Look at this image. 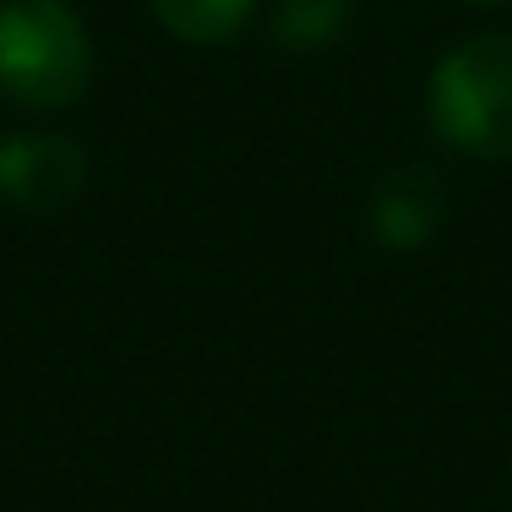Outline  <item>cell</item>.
Wrapping results in <instances>:
<instances>
[{"instance_id":"obj_6","label":"cell","mask_w":512,"mask_h":512,"mask_svg":"<svg viewBox=\"0 0 512 512\" xmlns=\"http://www.w3.org/2000/svg\"><path fill=\"white\" fill-rule=\"evenodd\" d=\"M355 17V0H278L273 33L284 50H322Z\"/></svg>"},{"instance_id":"obj_5","label":"cell","mask_w":512,"mask_h":512,"mask_svg":"<svg viewBox=\"0 0 512 512\" xmlns=\"http://www.w3.org/2000/svg\"><path fill=\"white\" fill-rule=\"evenodd\" d=\"M153 11L186 44H229L251 22L256 0H153Z\"/></svg>"},{"instance_id":"obj_7","label":"cell","mask_w":512,"mask_h":512,"mask_svg":"<svg viewBox=\"0 0 512 512\" xmlns=\"http://www.w3.org/2000/svg\"><path fill=\"white\" fill-rule=\"evenodd\" d=\"M474 6H496V0H474Z\"/></svg>"},{"instance_id":"obj_1","label":"cell","mask_w":512,"mask_h":512,"mask_svg":"<svg viewBox=\"0 0 512 512\" xmlns=\"http://www.w3.org/2000/svg\"><path fill=\"white\" fill-rule=\"evenodd\" d=\"M93 82V39L66 0H0V93L66 109Z\"/></svg>"},{"instance_id":"obj_4","label":"cell","mask_w":512,"mask_h":512,"mask_svg":"<svg viewBox=\"0 0 512 512\" xmlns=\"http://www.w3.org/2000/svg\"><path fill=\"white\" fill-rule=\"evenodd\" d=\"M442 207H447V186L431 175L425 164H404L376 186L371 207H365V224L382 246L393 251H414L436 235L442 224Z\"/></svg>"},{"instance_id":"obj_3","label":"cell","mask_w":512,"mask_h":512,"mask_svg":"<svg viewBox=\"0 0 512 512\" xmlns=\"http://www.w3.org/2000/svg\"><path fill=\"white\" fill-rule=\"evenodd\" d=\"M88 186V148L60 131H22L0 142V197L22 213H60Z\"/></svg>"},{"instance_id":"obj_2","label":"cell","mask_w":512,"mask_h":512,"mask_svg":"<svg viewBox=\"0 0 512 512\" xmlns=\"http://www.w3.org/2000/svg\"><path fill=\"white\" fill-rule=\"evenodd\" d=\"M431 126L469 158H512V33L469 39L436 66Z\"/></svg>"}]
</instances>
